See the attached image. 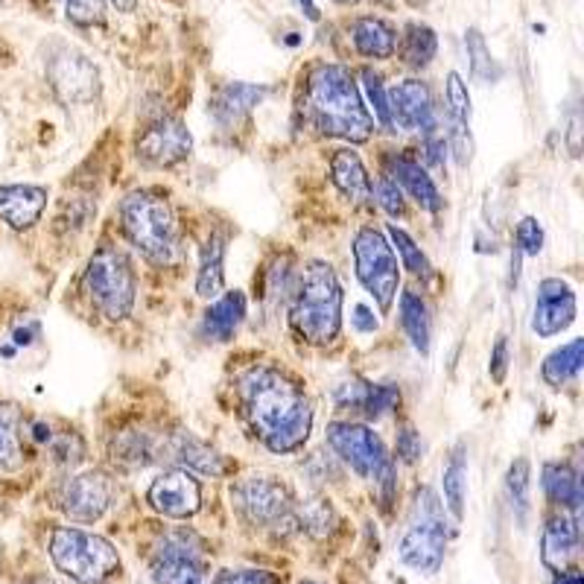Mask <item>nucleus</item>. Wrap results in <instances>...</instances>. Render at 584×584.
Masks as SVG:
<instances>
[{
  "mask_svg": "<svg viewBox=\"0 0 584 584\" xmlns=\"http://www.w3.org/2000/svg\"><path fill=\"white\" fill-rule=\"evenodd\" d=\"M351 38H354L356 53H363L368 59H392L398 51V33L383 18H356L351 24Z\"/></svg>",
  "mask_w": 584,
  "mask_h": 584,
  "instance_id": "25",
  "label": "nucleus"
},
{
  "mask_svg": "<svg viewBox=\"0 0 584 584\" xmlns=\"http://www.w3.org/2000/svg\"><path fill=\"white\" fill-rule=\"evenodd\" d=\"M65 3V15L79 26H93L102 24V0H62Z\"/></svg>",
  "mask_w": 584,
  "mask_h": 584,
  "instance_id": "40",
  "label": "nucleus"
},
{
  "mask_svg": "<svg viewBox=\"0 0 584 584\" xmlns=\"http://www.w3.org/2000/svg\"><path fill=\"white\" fill-rule=\"evenodd\" d=\"M146 503L164 517L173 520H187L202 508V488L196 483L190 471H164L162 476H155L150 492H146Z\"/></svg>",
  "mask_w": 584,
  "mask_h": 584,
  "instance_id": "15",
  "label": "nucleus"
},
{
  "mask_svg": "<svg viewBox=\"0 0 584 584\" xmlns=\"http://www.w3.org/2000/svg\"><path fill=\"white\" fill-rule=\"evenodd\" d=\"M363 85L368 93V102L374 106V118L383 129H392V114H389V97H386V85H383L381 74H374L372 68L363 70Z\"/></svg>",
  "mask_w": 584,
  "mask_h": 584,
  "instance_id": "38",
  "label": "nucleus"
},
{
  "mask_svg": "<svg viewBox=\"0 0 584 584\" xmlns=\"http://www.w3.org/2000/svg\"><path fill=\"white\" fill-rule=\"evenodd\" d=\"M377 199H381V205L386 208V213H392V217H400L404 213V208H407V202H404V194H400V187L392 181V178H383L381 185H377Z\"/></svg>",
  "mask_w": 584,
  "mask_h": 584,
  "instance_id": "43",
  "label": "nucleus"
},
{
  "mask_svg": "<svg viewBox=\"0 0 584 584\" xmlns=\"http://www.w3.org/2000/svg\"><path fill=\"white\" fill-rule=\"evenodd\" d=\"M111 3H114V7H118L120 12H132V9H135L137 0H111Z\"/></svg>",
  "mask_w": 584,
  "mask_h": 584,
  "instance_id": "50",
  "label": "nucleus"
},
{
  "mask_svg": "<svg viewBox=\"0 0 584 584\" xmlns=\"http://www.w3.org/2000/svg\"><path fill=\"white\" fill-rule=\"evenodd\" d=\"M296 3H298V9L310 18V21H319V9H316L313 0H296Z\"/></svg>",
  "mask_w": 584,
  "mask_h": 584,
  "instance_id": "49",
  "label": "nucleus"
},
{
  "mask_svg": "<svg viewBox=\"0 0 584 584\" xmlns=\"http://www.w3.org/2000/svg\"><path fill=\"white\" fill-rule=\"evenodd\" d=\"M120 222L132 246L150 263L167 266L178 254L176 213L162 194L135 190L120 202Z\"/></svg>",
  "mask_w": 584,
  "mask_h": 584,
  "instance_id": "4",
  "label": "nucleus"
},
{
  "mask_svg": "<svg viewBox=\"0 0 584 584\" xmlns=\"http://www.w3.org/2000/svg\"><path fill=\"white\" fill-rule=\"evenodd\" d=\"M400 322H404V331H407L409 342L416 345V351L430 354V310L412 289L400 296Z\"/></svg>",
  "mask_w": 584,
  "mask_h": 584,
  "instance_id": "32",
  "label": "nucleus"
},
{
  "mask_svg": "<svg viewBox=\"0 0 584 584\" xmlns=\"http://www.w3.org/2000/svg\"><path fill=\"white\" fill-rule=\"evenodd\" d=\"M465 47H467V59H471V74L485 85L497 82V79H500V65L494 62L492 51H488V44H485L480 30H467Z\"/></svg>",
  "mask_w": 584,
  "mask_h": 584,
  "instance_id": "35",
  "label": "nucleus"
},
{
  "mask_svg": "<svg viewBox=\"0 0 584 584\" xmlns=\"http://www.w3.org/2000/svg\"><path fill=\"white\" fill-rule=\"evenodd\" d=\"M543 492L550 497L555 506L568 508L573 511V517H579V508H582V480L570 465H561V462H550L543 465Z\"/></svg>",
  "mask_w": 584,
  "mask_h": 584,
  "instance_id": "28",
  "label": "nucleus"
},
{
  "mask_svg": "<svg viewBox=\"0 0 584 584\" xmlns=\"http://www.w3.org/2000/svg\"><path fill=\"white\" fill-rule=\"evenodd\" d=\"M305 111L322 135L365 144L374 132V118L363 102L354 77L342 65H316L307 74Z\"/></svg>",
  "mask_w": 584,
  "mask_h": 584,
  "instance_id": "2",
  "label": "nucleus"
},
{
  "mask_svg": "<svg viewBox=\"0 0 584 584\" xmlns=\"http://www.w3.org/2000/svg\"><path fill=\"white\" fill-rule=\"evenodd\" d=\"M392 167V181L398 187H404L412 199H416L418 205H421L423 211L430 213H439L441 211V194L439 187H436V181H432V176L423 169L421 162H416V158H407V155H395L389 162Z\"/></svg>",
  "mask_w": 584,
  "mask_h": 584,
  "instance_id": "21",
  "label": "nucleus"
},
{
  "mask_svg": "<svg viewBox=\"0 0 584 584\" xmlns=\"http://www.w3.org/2000/svg\"><path fill=\"white\" fill-rule=\"evenodd\" d=\"M202 550L194 535L169 532L153 555L155 584H202Z\"/></svg>",
  "mask_w": 584,
  "mask_h": 584,
  "instance_id": "12",
  "label": "nucleus"
},
{
  "mask_svg": "<svg viewBox=\"0 0 584 584\" xmlns=\"http://www.w3.org/2000/svg\"><path fill=\"white\" fill-rule=\"evenodd\" d=\"M584 363V339H570L568 345L555 348L547 360H543L541 377L543 383H550L552 389L568 386L573 377H579Z\"/></svg>",
  "mask_w": 584,
  "mask_h": 584,
  "instance_id": "29",
  "label": "nucleus"
},
{
  "mask_svg": "<svg viewBox=\"0 0 584 584\" xmlns=\"http://www.w3.org/2000/svg\"><path fill=\"white\" fill-rule=\"evenodd\" d=\"M552 584H582V573L579 570H561V573H555Z\"/></svg>",
  "mask_w": 584,
  "mask_h": 584,
  "instance_id": "47",
  "label": "nucleus"
},
{
  "mask_svg": "<svg viewBox=\"0 0 584 584\" xmlns=\"http://www.w3.org/2000/svg\"><path fill=\"white\" fill-rule=\"evenodd\" d=\"M354 266L356 278L368 289V296L377 301L383 313H389L395 298H398V257L395 249L377 229H363L356 231L354 238Z\"/></svg>",
  "mask_w": 584,
  "mask_h": 584,
  "instance_id": "9",
  "label": "nucleus"
},
{
  "mask_svg": "<svg viewBox=\"0 0 584 584\" xmlns=\"http://www.w3.org/2000/svg\"><path fill=\"white\" fill-rule=\"evenodd\" d=\"M51 559L62 576L77 584H106L120 570L114 543L77 526H59L51 535Z\"/></svg>",
  "mask_w": 584,
  "mask_h": 584,
  "instance_id": "5",
  "label": "nucleus"
},
{
  "mask_svg": "<svg viewBox=\"0 0 584 584\" xmlns=\"http://www.w3.org/2000/svg\"><path fill=\"white\" fill-rule=\"evenodd\" d=\"M246 319V296L243 293H225L205 310L202 337L211 342H229Z\"/></svg>",
  "mask_w": 584,
  "mask_h": 584,
  "instance_id": "24",
  "label": "nucleus"
},
{
  "mask_svg": "<svg viewBox=\"0 0 584 584\" xmlns=\"http://www.w3.org/2000/svg\"><path fill=\"white\" fill-rule=\"evenodd\" d=\"M368 316H372V313H368L365 307H356V324H360L363 331H374V328H377V322H372Z\"/></svg>",
  "mask_w": 584,
  "mask_h": 584,
  "instance_id": "48",
  "label": "nucleus"
},
{
  "mask_svg": "<svg viewBox=\"0 0 584 584\" xmlns=\"http://www.w3.org/2000/svg\"><path fill=\"white\" fill-rule=\"evenodd\" d=\"M444 102H448L450 120V150L459 167H467L474 158V137H471V93L456 70L448 74L444 82Z\"/></svg>",
  "mask_w": 584,
  "mask_h": 584,
  "instance_id": "18",
  "label": "nucleus"
},
{
  "mask_svg": "<svg viewBox=\"0 0 584 584\" xmlns=\"http://www.w3.org/2000/svg\"><path fill=\"white\" fill-rule=\"evenodd\" d=\"M400 404L398 386H368V398L363 404V412L368 418H383L386 412Z\"/></svg>",
  "mask_w": 584,
  "mask_h": 584,
  "instance_id": "39",
  "label": "nucleus"
},
{
  "mask_svg": "<svg viewBox=\"0 0 584 584\" xmlns=\"http://www.w3.org/2000/svg\"><path fill=\"white\" fill-rule=\"evenodd\" d=\"M47 82L65 106H85L100 93V70L85 53L59 47L47 59Z\"/></svg>",
  "mask_w": 584,
  "mask_h": 584,
  "instance_id": "10",
  "label": "nucleus"
},
{
  "mask_svg": "<svg viewBox=\"0 0 584 584\" xmlns=\"http://www.w3.org/2000/svg\"><path fill=\"white\" fill-rule=\"evenodd\" d=\"M307 584H313V582H307Z\"/></svg>",
  "mask_w": 584,
  "mask_h": 584,
  "instance_id": "52",
  "label": "nucleus"
},
{
  "mask_svg": "<svg viewBox=\"0 0 584 584\" xmlns=\"http://www.w3.org/2000/svg\"><path fill=\"white\" fill-rule=\"evenodd\" d=\"M529 488H532V467H529V459H515L508 465L506 474V492L508 500H511V508H515L517 524L524 526L526 517H529Z\"/></svg>",
  "mask_w": 584,
  "mask_h": 584,
  "instance_id": "34",
  "label": "nucleus"
},
{
  "mask_svg": "<svg viewBox=\"0 0 584 584\" xmlns=\"http://www.w3.org/2000/svg\"><path fill=\"white\" fill-rule=\"evenodd\" d=\"M389 240L392 249H398V254L404 257V266H407L412 275H421V278L430 275V261H427V254L421 252V246L409 238L407 231L398 229V225H389Z\"/></svg>",
  "mask_w": 584,
  "mask_h": 584,
  "instance_id": "36",
  "label": "nucleus"
},
{
  "mask_svg": "<svg viewBox=\"0 0 584 584\" xmlns=\"http://www.w3.org/2000/svg\"><path fill=\"white\" fill-rule=\"evenodd\" d=\"M111 503V483L102 474H79L62 488V511L74 524H97Z\"/></svg>",
  "mask_w": 584,
  "mask_h": 584,
  "instance_id": "17",
  "label": "nucleus"
},
{
  "mask_svg": "<svg viewBox=\"0 0 584 584\" xmlns=\"http://www.w3.org/2000/svg\"><path fill=\"white\" fill-rule=\"evenodd\" d=\"M441 488H444V503H448L450 515L456 524L465 520V494H467V459L465 450H453V456L444 465V476H441Z\"/></svg>",
  "mask_w": 584,
  "mask_h": 584,
  "instance_id": "31",
  "label": "nucleus"
},
{
  "mask_svg": "<svg viewBox=\"0 0 584 584\" xmlns=\"http://www.w3.org/2000/svg\"><path fill=\"white\" fill-rule=\"evenodd\" d=\"M421 153H423V162L430 164V167H436V169L444 167V141H441V137H436V135L423 137Z\"/></svg>",
  "mask_w": 584,
  "mask_h": 584,
  "instance_id": "46",
  "label": "nucleus"
},
{
  "mask_svg": "<svg viewBox=\"0 0 584 584\" xmlns=\"http://www.w3.org/2000/svg\"><path fill=\"white\" fill-rule=\"evenodd\" d=\"M328 444L342 462H348L363 480L377 485L386 500H392V494H395V462L383 448L377 432H372L363 423L337 421L328 427Z\"/></svg>",
  "mask_w": 584,
  "mask_h": 584,
  "instance_id": "8",
  "label": "nucleus"
},
{
  "mask_svg": "<svg viewBox=\"0 0 584 584\" xmlns=\"http://www.w3.org/2000/svg\"><path fill=\"white\" fill-rule=\"evenodd\" d=\"M21 465V409L15 404H0V474H12Z\"/></svg>",
  "mask_w": 584,
  "mask_h": 584,
  "instance_id": "30",
  "label": "nucleus"
},
{
  "mask_svg": "<svg viewBox=\"0 0 584 584\" xmlns=\"http://www.w3.org/2000/svg\"><path fill=\"white\" fill-rule=\"evenodd\" d=\"M225 252H229V238L222 231H213L202 249L199 261V275H196V296L217 298L225 284Z\"/></svg>",
  "mask_w": 584,
  "mask_h": 584,
  "instance_id": "26",
  "label": "nucleus"
},
{
  "mask_svg": "<svg viewBox=\"0 0 584 584\" xmlns=\"http://www.w3.org/2000/svg\"><path fill=\"white\" fill-rule=\"evenodd\" d=\"M543 249V229L541 222L535 220V217H524V220L517 222V252L520 254H541Z\"/></svg>",
  "mask_w": 584,
  "mask_h": 584,
  "instance_id": "41",
  "label": "nucleus"
},
{
  "mask_svg": "<svg viewBox=\"0 0 584 584\" xmlns=\"http://www.w3.org/2000/svg\"><path fill=\"white\" fill-rule=\"evenodd\" d=\"M213 584H278V576L269 570H222Z\"/></svg>",
  "mask_w": 584,
  "mask_h": 584,
  "instance_id": "42",
  "label": "nucleus"
},
{
  "mask_svg": "<svg viewBox=\"0 0 584 584\" xmlns=\"http://www.w3.org/2000/svg\"><path fill=\"white\" fill-rule=\"evenodd\" d=\"M169 453H173V459L181 465V471H194V474L202 476H220L222 471H225L220 453L208 448V444H202L199 439H194V436H187V432H181V436L173 439Z\"/></svg>",
  "mask_w": 584,
  "mask_h": 584,
  "instance_id": "27",
  "label": "nucleus"
},
{
  "mask_svg": "<svg viewBox=\"0 0 584 584\" xmlns=\"http://www.w3.org/2000/svg\"><path fill=\"white\" fill-rule=\"evenodd\" d=\"M331 181L337 185V190L345 196L348 202L354 205H372L374 190L372 178L365 173L360 155L351 150H337L331 158Z\"/></svg>",
  "mask_w": 584,
  "mask_h": 584,
  "instance_id": "22",
  "label": "nucleus"
},
{
  "mask_svg": "<svg viewBox=\"0 0 584 584\" xmlns=\"http://www.w3.org/2000/svg\"><path fill=\"white\" fill-rule=\"evenodd\" d=\"M342 284L331 263L310 261L298 278L296 296H293V328L298 337H305L313 345H331L342 331Z\"/></svg>",
  "mask_w": 584,
  "mask_h": 584,
  "instance_id": "3",
  "label": "nucleus"
},
{
  "mask_svg": "<svg viewBox=\"0 0 584 584\" xmlns=\"http://www.w3.org/2000/svg\"><path fill=\"white\" fill-rule=\"evenodd\" d=\"M436 51H439V38L432 33L427 24H409L407 35H404V44H400V56L407 62L409 68H423L436 59Z\"/></svg>",
  "mask_w": 584,
  "mask_h": 584,
  "instance_id": "33",
  "label": "nucleus"
},
{
  "mask_svg": "<svg viewBox=\"0 0 584 584\" xmlns=\"http://www.w3.org/2000/svg\"><path fill=\"white\" fill-rule=\"evenodd\" d=\"M240 400L252 430L272 453H296L313 430V407L296 381L278 368L257 365L240 377Z\"/></svg>",
  "mask_w": 584,
  "mask_h": 584,
  "instance_id": "1",
  "label": "nucleus"
},
{
  "mask_svg": "<svg viewBox=\"0 0 584 584\" xmlns=\"http://www.w3.org/2000/svg\"><path fill=\"white\" fill-rule=\"evenodd\" d=\"M398 456L407 462V465H416L421 459V436L416 432V427H404L398 432Z\"/></svg>",
  "mask_w": 584,
  "mask_h": 584,
  "instance_id": "44",
  "label": "nucleus"
},
{
  "mask_svg": "<svg viewBox=\"0 0 584 584\" xmlns=\"http://www.w3.org/2000/svg\"><path fill=\"white\" fill-rule=\"evenodd\" d=\"M398 555L404 568L416 570L421 576H436L448 555V524L444 508L436 500L430 488L418 492L416 520L398 543Z\"/></svg>",
  "mask_w": 584,
  "mask_h": 584,
  "instance_id": "7",
  "label": "nucleus"
},
{
  "mask_svg": "<svg viewBox=\"0 0 584 584\" xmlns=\"http://www.w3.org/2000/svg\"><path fill=\"white\" fill-rule=\"evenodd\" d=\"M194 150V137L178 118H158L137 135V155L153 167H176Z\"/></svg>",
  "mask_w": 584,
  "mask_h": 584,
  "instance_id": "14",
  "label": "nucleus"
},
{
  "mask_svg": "<svg viewBox=\"0 0 584 584\" xmlns=\"http://www.w3.org/2000/svg\"><path fill=\"white\" fill-rule=\"evenodd\" d=\"M266 97H269V88H263V85L229 82L217 91V97H213L211 102V111L222 126H231V123H238L240 118H246L249 111H252L254 106H261Z\"/></svg>",
  "mask_w": 584,
  "mask_h": 584,
  "instance_id": "23",
  "label": "nucleus"
},
{
  "mask_svg": "<svg viewBox=\"0 0 584 584\" xmlns=\"http://www.w3.org/2000/svg\"><path fill=\"white\" fill-rule=\"evenodd\" d=\"M231 500L240 515L254 526H275L293 508L287 485L272 480V476H243L231 488Z\"/></svg>",
  "mask_w": 584,
  "mask_h": 584,
  "instance_id": "11",
  "label": "nucleus"
},
{
  "mask_svg": "<svg viewBox=\"0 0 584 584\" xmlns=\"http://www.w3.org/2000/svg\"><path fill=\"white\" fill-rule=\"evenodd\" d=\"M337 3H354V0H337Z\"/></svg>",
  "mask_w": 584,
  "mask_h": 584,
  "instance_id": "51",
  "label": "nucleus"
},
{
  "mask_svg": "<svg viewBox=\"0 0 584 584\" xmlns=\"http://www.w3.org/2000/svg\"><path fill=\"white\" fill-rule=\"evenodd\" d=\"M47 208V190L35 185H0V220L24 231L38 222Z\"/></svg>",
  "mask_w": 584,
  "mask_h": 584,
  "instance_id": "19",
  "label": "nucleus"
},
{
  "mask_svg": "<svg viewBox=\"0 0 584 584\" xmlns=\"http://www.w3.org/2000/svg\"><path fill=\"white\" fill-rule=\"evenodd\" d=\"M85 287H88V296L97 305V310L111 322L126 319L132 313V307H135V269H132V261L118 246L106 243V246L93 252V257L88 261V269H85Z\"/></svg>",
  "mask_w": 584,
  "mask_h": 584,
  "instance_id": "6",
  "label": "nucleus"
},
{
  "mask_svg": "<svg viewBox=\"0 0 584 584\" xmlns=\"http://www.w3.org/2000/svg\"><path fill=\"white\" fill-rule=\"evenodd\" d=\"M579 552V517L555 515L547 520L541 538V559L543 564L555 573L568 570V564L576 559Z\"/></svg>",
  "mask_w": 584,
  "mask_h": 584,
  "instance_id": "20",
  "label": "nucleus"
},
{
  "mask_svg": "<svg viewBox=\"0 0 584 584\" xmlns=\"http://www.w3.org/2000/svg\"><path fill=\"white\" fill-rule=\"evenodd\" d=\"M389 97V114L392 126L404 129V132H421L423 137L436 135V102L421 79H404L392 91Z\"/></svg>",
  "mask_w": 584,
  "mask_h": 584,
  "instance_id": "13",
  "label": "nucleus"
},
{
  "mask_svg": "<svg viewBox=\"0 0 584 584\" xmlns=\"http://www.w3.org/2000/svg\"><path fill=\"white\" fill-rule=\"evenodd\" d=\"M298 524L313 535H328L337 524V511L328 500H307L298 508Z\"/></svg>",
  "mask_w": 584,
  "mask_h": 584,
  "instance_id": "37",
  "label": "nucleus"
},
{
  "mask_svg": "<svg viewBox=\"0 0 584 584\" xmlns=\"http://www.w3.org/2000/svg\"><path fill=\"white\" fill-rule=\"evenodd\" d=\"M576 293L568 280L543 278L538 284V298H535L532 331L541 339L559 337L576 322Z\"/></svg>",
  "mask_w": 584,
  "mask_h": 584,
  "instance_id": "16",
  "label": "nucleus"
},
{
  "mask_svg": "<svg viewBox=\"0 0 584 584\" xmlns=\"http://www.w3.org/2000/svg\"><path fill=\"white\" fill-rule=\"evenodd\" d=\"M488 372H492L494 383H503L508 374V339L497 337L492 351V365H488Z\"/></svg>",
  "mask_w": 584,
  "mask_h": 584,
  "instance_id": "45",
  "label": "nucleus"
}]
</instances>
